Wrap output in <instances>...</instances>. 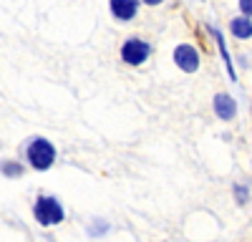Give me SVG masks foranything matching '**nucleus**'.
I'll use <instances>...</instances> for the list:
<instances>
[{
	"instance_id": "nucleus-1",
	"label": "nucleus",
	"mask_w": 252,
	"mask_h": 242,
	"mask_svg": "<svg viewBox=\"0 0 252 242\" xmlns=\"http://www.w3.org/2000/svg\"><path fill=\"white\" fill-rule=\"evenodd\" d=\"M26 159H28V164L38 172H46L53 167V161H56V147L51 144L48 139L43 136H35L28 141V147H26Z\"/></svg>"
},
{
	"instance_id": "nucleus-2",
	"label": "nucleus",
	"mask_w": 252,
	"mask_h": 242,
	"mask_svg": "<svg viewBox=\"0 0 252 242\" xmlns=\"http://www.w3.org/2000/svg\"><path fill=\"white\" fill-rule=\"evenodd\" d=\"M33 214H35V219H38V225H43V227L61 225L63 217H66V212H63V207H61V202H58L56 197H48V194H40V197L35 199Z\"/></svg>"
},
{
	"instance_id": "nucleus-3",
	"label": "nucleus",
	"mask_w": 252,
	"mask_h": 242,
	"mask_svg": "<svg viewBox=\"0 0 252 242\" xmlns=\"http://www.w3.org/2000/svg\"><path fill=\"white\" fill-rule=\"evenodd\" d=\"M152 56V46L141 38H126L121 43V60L126 66H141Z\"/></svg>"
},
{
	"instance_id": "nucleus-4",
	"label": "nucleus",
	"mask_w": 252,
	"mask_h": 242,
	"mask_svg": "<svg viewBox=\"0 0 252 242\" xmlns=\"http://www.w3.org/2000/svg\"><path fill=\"white\" fill-rule=\"evenodd\" d=\"M174 63L187 71V73H194L199 68V53L194 51V46H189V43H179L174 48Z\"/></svg>"
},
{
	"instance_id": "nucleus-5",
	"label": "nucleus",
	"mask_w": 252,
	"mask_h": 242,
	"mask_svg": "<svg viewBox=\"0 0 252 242\" xmlns=\"http://www.w3.org/2000/svg\"><path fill=\"white\" fill-rule=\"evenodd\" d=\"M109 8H111V15L116 20L126 23V20H134L136 18L139 0H109Z\"/></svg>"
},
{
	"instance_id": "nucleus-6",
	"label": "nucleus",
	"mask_w": 252,
	"mask_h": 242,
	"mask_svg": "<svg viewBox=\"0 0 252 242\" xmlns=\"http://www.w3.org/2000/svg\"><path fill=\"white\" fill-rule=\"evenodd\" d=\"M212 106H215V114L222 121H232L237 116V104H235V98L229 93H217L215 101H212Z\"/></svg>"
},
{
	"instance_id": "nucleus-7",
	"label": "nucleus",
	"mask_w": 252,
	"mask_h": 242,
	"mask_svg": "<svg viewBox=\"0 0 252 242\" xmlns=\"http://www.w3.org/2000/svg\"><path fill=\"white\" fill-rule=\"evenodd\" d=\"M229 33H232L235 38H240V40H247V38H252V20H250L247 15H240V18H235L232 23H229Z\"/></svg>"
},
{
	"instance_id": "nucleus-8",
	"label": "nucleus",
	"mask_w": 252,
	"mask_h": 242,
	"mask_svg": "<svg viewBox=\"0 0 252 242\" xmlns=\"http://www.w3.org/2000/svg\"><path fill=\"white\" fill-rule=\"evenodd\" d=\"M215 33V38H217V46H220V53H222V58H224V63H227V73H229V78H235V71H232V60H229V53H227V48H224V38H222V33L217 30V28H209Z\"/></svg>"
},
{
	"instance_id": "nucleus-9",
	"label": "nucleus",
	"mask_w": 252,
	"mask_h": 242,
	"mask_svg": "<svg viewBox=\"0 0 252 242\" xmlns=\"http://www.w3.org/2000/svg\"><path fill=\"white\" fill-rule=\"evenodd\" d=\"M0 172H3L5 177H20L23 174V167H20L18 161H3V164H0Z\"/></svg>"
},
{
	"instance_id": "nucleus-10",
	"label": "nucleus",
	"mask_w": 252,
	"mask_h": 242,
	"mask_svg": "<svg viewBox=\"0 0 252 242\" xmlns=\"http://www.w3.org/2000/svg\"><path fill=\"white\" fill-rule=\"evenodd\" d=\"M235 197H237V202H240V205H245V202L250 199V192H247L242 184H237V187H235Z\"/></svg>"
},
{
	"instance_id": "nucleus-11",
	"label": "nucleus",
	"mask_w": 252,
	"mask_h": 242,
	"mask_svg": "<svg viewBox=\"0 0 252 242\" xmlns=\"http://www.w3.org/2000/svg\"><path fill=\"white\" fill-rule=\"evenodd\" d=\"M106 230H109V225H106V222L96 219V222H94V227H91L89 232H91V235H101V232H106Z\"/></svg>"
},
{
	"instance_id": "nucleus-12",
	"label": "nucleus",
	"mask_w": 252,
	"mask_h": 242,
	"mask_svg": "<svg viewBox=\"0 0 252 242\" xmlns=\"http://www.w3.org/2000/svg\"><path fill=\"white\" fill-rule=\"evenodd\" d=\"M240 10H242V15H252V0H240Z\"/></svg>"
},
{
	"instance_id": "nucleus-13",
	"label": "nucleus",
	"mask_w": 252,
	"mask_h": 242,
	"mask_svg": "<svg viewBox=\"0 0 252 242\" xmlns=\"http://www.w3.org/2000/svg\"><path fill=\"white\" fill-rule=\"evenodd\" d=\"M139 3H146V5H159V3H164V0H139Z\"/></svg>"
}]
</instances>
